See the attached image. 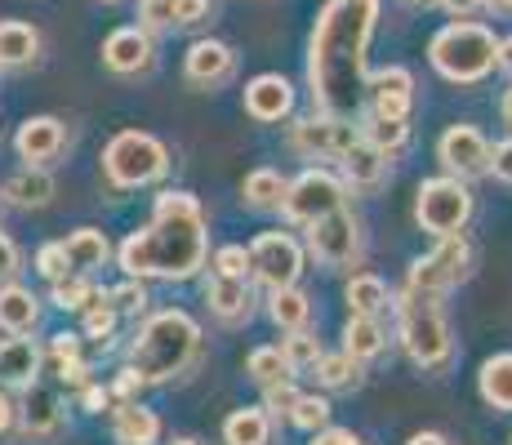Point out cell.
<instances>
[{
    "label": "cell",
    "instance_id": "6da1fadb",
    "mask_svg": "<svg viewBox=\"0 0 512 445\" xmlns=\"http://www.w3.org/2000/svg\"><path fill=\"white\" fill-rule=\"evenodd\" d=\"M379 23V0H326L308 45L312 107L326 116H357L366 103L370 36Z\"/></svg>",
    "mask_w": 512,
    "mask_h": 445
},
{
    "label": "cell",
    "instance_id": "7a4b0ae2",
    "mask_svg": "<svg viewBox=\"0 0 512 445\" xmlns=\"http://www.w3.org/2000/svg\"><path fill=\"white\" fill-rule=\"evenodd\" d=\"M205 254H210V227L201 201L192 192H161L147 227L121 241L116 263L139 281H192L205 267Z\"/></svg>",
    "mask_w": 512,
    "mask_h": 445
},
{
    "label": "cell",
    "instance_id": "3957f363",
    "mask_svg": "<svg viewBox=\"0 0 512 445\" xmlns=\"http://www.w3.org/2000/svg\"><path fill=\"white\" fill-rule=\"evenodd\" d=\"M201 325L192 321L179 308H165V312H147L134 330L130 348H125V365L139 370V379L152 388V383H170L183 379L196 361H201Z\"/></svg>",
    "mask_w": 512,
    "mask_h": 445
},
{
    "label": "cell",
    "instance_id": "277c9868",
    "mask_svg": "<svg viewBox=\"0 0 512 445\" xmlns=\"http://www.w3.org/2000/svg\"><path fill=\"white\" fill-rule=\"evenodd\" d=\"M392 312H397L401 348H406V356L423 374H441L455 361V334H450V321L441 312V299L401 290V294H392Z\"/></svg>",
    "mask_w": 512,
    "mask_h": 445
},
{
    "label": "cell",
    "instance_id": "5b68a950",
    "mask_svg": "<svg viewBox=\"0 0 512 445\" xmlns=\"http://www.w3.org/2000/svg\"><path fill=\"white\" fill-rule=\"evenodd\" d=\"M428 58H432V67H437V76H446L450 85H477L495 72L499 41L486 23L455 18V23H446L437 36H432Z\"/></svg>",
    "mask_w": 512,
    "mask_h": 445
},
{
    "label": "cell",
    "instance_id": "8992f818",
    "mask_svg": "<svg viewBox=\"0 0 512 445\" xmlns=\"http://www.w3.org/2000/svg\"><path fill=\"white\" fill-rule=\"evenodd\" d=\"M103 174L121 192H139L170 174V147L147 130H121L103 147Z\"/></svg>",
    "mask_w": 512,
    "mask_h": 445
},
{
    "label": "cell",
    "instance_id": "52a82bcc",
    "mask_svg": "<svg viewBox=\"0 0 512 445\" xmlns=\"http://www.w3.org/2000/svg\"><path fill=\"white\" fill-rule=\"evenodd\" d=\"M303 250H308V259H317V267H326V272H348V267H357L361 254H366V236H361L357 214H352L348 205H339V210L312 219L303 227Z\"/></svg>",
    "mask_w": 512,
    "mask_h": 445
},
{
    "label": "cell",
    "instance_id": "ba28073f",
    "mask_svg": "<svg viewBox=\"0 0 512 445\" xmlns=\"http://www.w3.org/2000/svg\"><path fill=\"white\" fill-rule=\"evenodd\" d=\"M472 276V245L464 232H450V236H437L432 254L410 263L406 272V290L415 294H428V299H446L450 290H459Z\"/></svg>",
    "mask_w": 512,
    "mask_h": 445
},
{
    "label": "cell",
    "instance_id": "9c48e42d",
    "mask_svg": "<svg viewBox=\"0 0 512 445\" xmlns=\"http://www.w3.org/2000/svg\"><path fill=\"white\" fill-rule=\"evenodd\" d=\"M477 201H472L468 183L455 174H437V178H423L419 192H415V223L428 236H450V232H464Z\"/></svg>",
    "mask_w": 512,
    "mask_h": 445
},
{
    "label": "cell",
    "instance_id": "30bf717a",
    "mask_svg": "<svg viewBox=\"0 0 512 445\" xmlns=\"http://www.w3.org/2000/svg\"><path fill=\"white\" fill-rule=\"evenodd\" d=\"M339 205H348V187H343L339 170H326V165H308V170H303L299 178H290V187H285L281 214H285V223L308 227L312 219H321V214L339 210Z\"/></svg>",
    "mask_w": 512,
    "mask_h": 445
},
{
    "label": "cell",
    "instance_id": "8fae6325",
    "mask_svg": "<svg viewBox=\"0 0 512 445\" xmlns=\"http://www.w3.org/2000/svg\"><path fill=\"white\" fill-rule=\"evenodd\" d=\"M250 276L263 285V290H281V285H299L303 263H308V250H303L299 236L290 232H259L250 245Z\"/></svg>",
    "mask_w": 512,
    "mask_h": 445
},
{
    "label": "cell",
    "instance_id": "7c38bea8",
    "mask_svg": "<svg viewBox=\"0 0 512 445\" xmlns=\"http://www.w3.org/2000/svg\"><path fill=\"white\" fill-rule=\"evenodd\" d=\"M361 138V130L352 125V116H326L312 112L290 121V152L308 156V161H334L343 147H352Z\"/></svg>",
    "mask_w": 512,
    "mask_h": 445
},
{
    "label": "cell",
    "instance_id": "4fadbf2b",
    "mask_svg": "<svg viewBox=\"0 0 512 445\" xmlns=\"http://www.w3.org/2000/svg\"><path fill=\"white\" fill-rule=\"evenodd\" d=\"M437 161L446 174L472 183V178L490 174V143L477 125H450V130L437 138Z\"/></svg>",
    "mask_w": 512,
    "mask_h": 445
},
{
    "label": "cell",
    "instance_id": "5bb4252c",
    "mask_svg": "<svg viewBox=\"0 0 512 445\" xmlns=\"http://www.w3.org/2000/svg\"><path fill=\"white\" fill-rule=\"evenodd\" d=\"M415 107V76L410 67H379L366 76V112L370 116H392V121H410Z\"/></svg>",
    "mask_w": 512,
    "mask_h": 445
},
{
    "label": "cell",
    "instance_id": "9a60e30c",
    "mask_svg": "<svg viewBox=\"0 0 512 445\" xmlns=\"http://www.w3.org/2000/svg\"><path fill=\"white\" fill-rule=\"evenodd\" d=\"M334 161H339V178H343L348 192H379L383 178H388V170H392V156L379 152L370 138H357V143L343 147Z\"/></svg>",
    "mask_w": 512,
    "mask_h": 445
},
{
    "label": "cell",
    "instance_id": "2e32d148",
    "mask_svg": "<svg viewBox=\"0 0 512 445\" xmlns=\"http://www.w3.org/2000/svg\"><path fill=\"white\" fill-rule=\"evenodd\" d=\"M18 432L27 441H54L63 432V401H58L54 388L27 383L23 401H18Z\"/></svg>",
    "mask_w": 512,
    "mask_h": 445
},
{
    "label": "cell",
    "instance_id": "e0dca14e",
    "mask_svg": "<svg viewBox=\"0 0 512 445\" xmlns=\"http://www.w3.org/2000/svg\"><path fill=\"white\" fill-rule=\"evenodd\" d=\"M245 116L259 125H281L294 116V85L277 72H263L245 85Z\"/></svg>",
    "mask_w": 512,
    "mask_h": 445
},
{
    "label": "cell",
    "instance_id": "ac0fdd59",
    "mask_svg": "<svg viewBox=\"0 0 512 445\" xmlns=\"http://www.w3.org/2000/svg\"><path fill=\"white\" fill-rule=\"evenodd\" d=\"M67 147V125L58 116H27L14 134V152L27 165H54Z\"/></svg>",
    "mask_w": 512,
    "mask_h": 445
},
{
    "label": "cell",
    "instance_id": "d6986e66",
    "mask_svg": "<svg viewBox=\"0 0 512 445\" xmlns=\"http://www.w3.org/2000/svg\"><path fill=\"white\" fill-rule=\"evenodd\" d=\"M152 58V32H143V27H116L103 41V67L112 76H143L152 67Z\"/></svg>",
    "mask_w": 512,
    "mask_h": 445
},
{
    "label": "cell",
    "instance_id": "ffe728a7",
    "mask_svg": "<svg viewBox=\"0 0 512 445\" xmlns=\"http://www.w3.org/2000/svg\"><path fill=\"white\" fill-rule=\"evenodd\" d=\"M232 72H236L232 45H223V41H192V45H187V58H183L187 85H196V89H219V85L232 81Z\"/></svg>",
    "mask_w": 512,
    "mask_h": 445
},
{
    "label": "cell",
    "instance_id": "44dd1931",
    "mask_svg": "<svg viewBox=\"0 0 512 445\" xmlns=\"http://www.w3.org/2000/svg\"><path fill=\"white\" fill-rule=\"evenodd\" d=\"M254 285L250 276H219L214 272L210 281H205V308L219 316L223 325H245L254 316Z\"/></svg>",
    "mask_w": 512,
    "mask_h": 445
},
{
    "label": "cell",
    "instance_id": "7402d4cb",
    "mask_svg": "<svg viewBox=\"0 0 512 445\" xmlns=\"http://www.w3.org/2000/svg\"><path fill=\"white\" fill-rule=\"evenodd\" d=\"M112 437H116V445H161V414L147 410L139 397L116 401L112 405Z\"/></svg>",
    "mask_w": 512,
    "mask_h": 445
},
{
    "label": "cell",
    "instance_id": "603a6c76",
    "mask_svg": "<svg viewBox=\"0 0 512 445\" xmlns=\"http://www.w3.org/2000/svg\"><path fill=\"white\" fill-rule=\"evenodd\" d=\"M54 192H58V183L45 165H23L14 178H5L0 201L14 205V210H45V205L54 201Z\"/></svg>",
    "mask_w": 512,
    "mask_h": 445
},
{
    "label": "cell",
    "instance_id": "cb8c5ba5",
    "mask_svg": "<svg viewBox=\"0 0 512 445\" xmlns=\"http://www.w3.org/2000/svg\"><path fill=\"white\" fill-rule=\"evenodd\" d=\"M41 325V294L18 281L0 285V330L5 334H32Z\"/></svg>",
    "mask_w": 512,
    "mask_h": 445
},
{
    "label": "cell",
    "instance_id": "d4e9b609",
    "mask_svg": "<svg viewBox=\"0 0 512 445\" xmlns=\"http://www.w3.org/2000/svg\"><path fill=\"white\" fill-rule=\"evenodd\" d=\"M41 361H45V352L36 348L27 334H9V339L0 343V379H5L9 388H27V383H36Z\"/></svg>",
    "mask_w": 512,
    "mask_h": 445
},
{
    "label": "cell",
    "instance_id": "484cf974",
    "mask_svg": "<svg viewBox=\"0 0 512 445\" xmlns=\"http://www.w3.org/2000/svg\"><path fill=\"white\" fill-rule=\"evenodd\" d=\"M477 392L495 414H512V352H495L481 361Z\"/></svg>",
    "mask_w": 512,
    "mask_h": 445
},
{
    "label": "cell",
    "instance_id": "4316f807",
    "mask_svg": "<svg viewBox=\"0 0 512 445\" xmlns=\"http://www.w3.org/2000/svg\"><path fill=\"white\" fill-rule=\"evenodd\" d=\"M383 348H388L383 316H348V325H343V352L366 365V361H379Z\"/></svg>",
    "mask_w": 512,
    "mask_h": 445
},
{
    "label": "cell",
    "instance_id": "83f0119b",
    "mask_svg": "<svg viewBox=\"0 0 512 445\" xmlns=\"http://www.w3.org/2000/svg\"><path fill=\"white\" fill-rule=\"evenodd\" d=\"M268 321L277 325L281 334L308 330V325H312V299L299 290V285H281V290H268Z\"/></svg>",
    "mask_w": 512,
    "mask_h": 445
},
{
    "label": "cell",
    "instance_id": "f1b7e54d",
    "mask_svg": "<svg viewBox=\"0 0 512 445\" xmlns=\"http://www.w3.org/2000/svg\"><path fill=\"white\" fill-rule=\"evenodd\" d=\"M223 445H272V414L263 405H241L223 419Z\"/></svg>",
    "mask_w": 512,
    "mask_h": 445
},
{
    "label": "cell",
    "instance_id": "f546056e",
    "mask_svg": "<svg viewBox=\"0 0 512 445\" xmlns=\"http://www.w3.org/2000/svg\"><path fill=\"white\" fill-rule=\"evenodd\" d=\"M285 187H290V178H285L281 170H250L241 183V201L250 205V210L259 214H281V201H285Z\"/></svg>",
    "mask_w": 512,
    "mask_h": 445
},
{
    "label": "cell",
    "instance_id": "4dcf8cb0",
    "mask_svg": "<svg viewBox=\"0 0 512 445\" xmlns=\"http://www.w3.org/2000/svg\"><path fill=\"white\" fill-rule=\"evenodd\" d=\"M63 250H67L72 272H85V276L107 267V259H112V245H107V236L98 232V227H76V232H67Z\"/></svg>",
    "mask_w": 512,
    "mask_h": 445
},
{
    "label": "cell",
    "instance_id": "1f68e13d",
    "mask_svg": "<svg viewBox=\"0 0 512 445\" xmlns=\"http://www.w3.org/2000/svg\"><path fill=\"white\" fill-rule=\"evenodd\" d=\"M41 54V32L32 23H18V18H5L0 23V67H27Z\"/></svg>",
    "mask_w": 512,
    "mask_h": 445
},
{
    "label": "cell",
    "instance_id": "d6a6232c",
    "mask_svg": "<svg viewBox=\"0 0 512 445\" xmlns=\"http://www.w3.org/2000/svg\"><path fill=\"white\" fill-rule=\"evenodd\" d=\"M343 299H348L352 316H383V312H392V290L374 272H357V276H352L348 290H343Z\"/></svg>",
    "mask_w": 512,
    "mask_h": 445
},
{
    "label": "cell",
    "instance_id": "836d02e7",
    "mask_svg": "<svg viewBox=\"0 0 512 445\" xmlns=\"http://www.w3.org/2000/svg\"><path fill=\"white\" fill-rule=\"evenodd\" d=\"M361 361L357 356H348V352H321V361H317V383L326 392H352V388H361Z\"/></svg>",
    "mask_w": 512,
    "mask_h": 445
},
{
    "label": "cell",
    "instance_id": "e575fe53",
    "mask_svg": "<svg viewBox=\"0 0 512 445\" xmlns=\"http://www.w3.org/2000/svg\"><path fill=\"white\" fill-rule=\"evenodd\" d=\"M361 138H370L379 152L397 156L410 143V121H392V116H361Z\"/></svg>",
    "mask_w": 512,
    "mask_h": 445
},
{
    "label": "cell",
    "instance_id": "d590c367",
    "mask_svg": "<svg viewBox=\"0 0 512 445\" xmlns=\"http://www.w3.org/2000/svg\"><path fill=\"white\" fill-rule=\"evenodd\" d=\"M281 356H285V365H290V374H308V370H317V361H321V339L312 330H290L281 339Z\"/></svg>",
    "mask_w": 512,
    "mask_h": 445
},
{
    "label": "cell",
    "instance_id": "8d00e7d4",
    "mask_svg": "<svg viewBox=\"0 0 512 445\" xmlns=\"http://www.w3.org/2000/svg\"><path fill=\"white\" fill-rule=\"evenodd\" d=\"M81 321H85V339L94 343H107L116 334V321H121V312L112 308V299H107V290H98L90 303L81 308Z\"/></svg>",
    "mask_w": 512,
    "mask_h": 445
},
{
    "label": "cell",
    "instance_id": "74e56055",
    "mask_svg": "<svg viewBox=\"0 0 512 445\" xmlns=\"http://www.w3.org/2000/svg\"><path fill=\"white\" fill-rule=\"evenodd\" d=\"M94 294H98V285L85 272H72V276H63V281L49 285V303H54V308H63V312H81Z\"/></svg>",
    "mask_w": 512,
    "mask_h": 445
},
{
    "label": "cell",
    "instance_id": "f35d334b",
    "mask_svg": "<svg viewBox=\"0 0 512 445\" xmlns=\"http://www.w3.org/2000/svg\"><path fill=\"white\" fill-rule=\"evenodd\" d=\"M245 374H250L259 388H268V383L290 379V365H285L281 348H254L250 356H245Z\"/></svg>",
    "mask_w": 512,
    "mask_h": 445
},
{
    "label": "cell",
    "instance_id": "ab89813d",
    "mask_svg": "<svg viewBox=\"0 0 512 445\" xmlns=\"http://www.w3.org/2000/svg\"><path fill=\"white\" fill-rule=\"evenodd\" d=\"M330 401L326 397H317V392H299V401H294V410H290V423L294 428H303V432H317V428H326L330 423Z\"/></svg>",
    "mask_w": 512,
    "mask_h": 445
},
{
    "label": "cell",
    "instance_id": "60d3db41",
    "mask_svg": "<svg viewBox=\"0 0 512 445\" xmlns=\"http://www.w3.org/2000/svg\"><path fill=\"white\" fill-rule=\"evenodd\" d=\"M107 299H112V308L121 316H143L147 303H152V294H147V281H139V276H125L116 290H107Z\"/></svg>",
    "mask_w": 512,
    "mask_h": 445
},
{
    "label": "cell",
    "instance_id": "b9f144b4",
    "mask_svg": "<svg viewBox=\"0 0 512 445\" xmlns=\"http://www.w3.org/2000/svg\"><path fill=\"white\" fill-rule=\"evenodd\" d=\"M36 272H41L49 285L63 281V276H72V263H67L63 241H49V245H41V250H36Z\"/></svg>",
    "mask_w": 512,
    "mask_h": 445
},
{
    "label": "cell",
    "instance_id": "7bdbcfd3",
    "mask_svg": "<svg viewBox=\"0 0 512 445\" xmlns=\"http://www.w3.org/2000/svg\"><path fill=\"white\" fill-rule=\"evenodd\" d=\"M294 401H299V383H294V374H290V379L268 383V388H263V410H268L272 419H277V414H285V419H290Z\"/></svg>",
    "mask_w": 512,
    "mask_h": 445
},
{
    "label": "cell",
    "instance_id": "ee69618b",
    "mask_svg": "<svg viewBox=\"0 0 512 445\" xmlns=\"http://www.w3.org/2000/svg\"><path fill=\"white\" fill-rule=\"evenodd\" d=\"M139 27L143 32H170L174 23V0H139Z\"/></svg>",
    "mask_w": 512,
    "mask_h": 445
},
{
    "label": "cell",
    "instance_id": "f6af8a7d",
    "mask_svg": "<svg viewBox=\"0 0 512 445\" xmlns=\"http://www.w3.org/2000/svg\"><path fill=\"white\" fill-rule=\"evenodd\" d=\"M214 272L219 276H250V250H245V245H223V250H214Z\"/></svg>",
    "mask_w": 512,
    "mask_h": 445
},
{
    "label": "cell",
    "instance_id": "bcb514c9",
    "mask_svg": "<svg viewBox=\"0 0 512 445\" xmlns=\"http://www.w3.org/2000/svg\"><path fill=\"white\" fill-rule=\"evenodd\" d=\"M143 388H147V383L139 379V370H134V365H125V370L116 374L112 383H107V392H112V405H116V401H134Z\"/></svg>",
    "mask_w": 512,
    "mask_h": 445
},
{
    "label": "cell",
    "instance_id": "7dc6e473",
    "mask_svg": "<svg viewBox=\"0 0 512 445\" xmlns=\"http://www.w3.org/2000/svg\"><path fill=\"white\" fill-rule=\"evenodd\" d=\"M23 272V254H18V241L9 232H0V285L14 281Z\"/></svg>",
    "mask_w": 512,
    "mask_h": 445
},
{
    "label": "cell",
    "instance_id": "c3c4849f",
    "mask_svg": "<svg viewBox=\"0 0 512 445\" xmlns=\"http://www.w3.org/2000/svg\"><path fill=\"white\" fill-rule=\"evenodd\" d=\"M210 18V0H174V23L179 27H201Z\"/></svg>",
    "mask_w": 512,
    "mask_h": 445
},
{
    "label": "cell",
    "instance_id": "681fc988",
    "mask_svg": "<svg viewBox=\"0 0 512 445\" xmlns=\"http://www.w3.org/2000/svg\"><path fill=\"white\" fill-rule=\"evenodd\" d=\"M308 445H370L366 437H361V432H352V428H317L312 432V441Z\"/></svg>",
    "mask_w": 512,
    "mask_h": 445
},
{
    "label": "cell",
    "instance_id": "f907efd6",
    "mask_svg": "<svg viewBox=\"0 0 512 445\" xmlns=\"http://www.w3.org/2000/svg\"><path fill=\"white\" fill-rule=\"evenodd\" d=\"M76 356H81V339H76V334H54V339H49V361L54 365H67V361H76Z\"/></svg>",
    "mask_w": 512,
    "mask_h": 445
},
{
    "label": "cell",
    "instance_id": "816d5d0a",
    "mask_svg": "<svg viewBox=\"0 0 512 445\" xmlns=\"http://www.w3.org/2000/svg\"><path fill=\"white\" fill-rule=\"evenodd\" d=\"M490 174H495L499 183L512 187V138H504V143L490 147Z\"/></svg>",
    "mask_w": 512,
    "mask_h": 445
},
{
    "label": "cell",
    "instance_id": "f5cc1de1",
    "mask_svg": "<svg viewBox=\"0 0 512 445\" xmlns=\"http://www.w3.org/2000/svg\"><path fill=\"white\" fill-rule=\"evenodd\" d=\"M81 410H85V414L112 410V392H107L103 383H85V388H81Z\"/></svg>",
    "mask_w": 512,
    "mask_h": 445
},
{
    "label": "cell",
    "instance_id": "db71d44e",
    "mask_svg": "<svg viewBox=\"0 0 512 445\" xmlns=\"http://www.w3.org/2000/svg\"><path fill=\"white\" fill-rule=\"evenodd\" d=\"M14 428H18V401L0 388V437H9Z\"/></svg>",
    "mask_w": 512,
    "mask_h": 445
},
{
    "label": "cell",
    "instance_id": "11a10c76",
    "mask_svg": "<svg viewBox=\"0 0 512 445\" xmlns=\"http://www.w3.org/2000/svg\"><path fill=\"white\" fill-rule=\"evenodd\" d=\"M446 14H455V18H472L477 9H486V0H437Z\"/></svg>",
    "mask_w": 512,
    "mask_h": 445
},
{
    "label": "cell",
    "instance_id": "9f6ffc18",
    "mask_svg": "<svg viewBox=\"0 0 512 445\" xmlns=\"http://www.w3.org/2000/svg\"><path fill=\"white\" fill-rule=\"evenodd\" d=\"M406 445H450V437L446 432H415Z\"/></svg>",
    "mask_w": 512,
    "mask_h": 445
},
{
    "label": "cell",
    "instance_id": "6f0895ef",
    "mask_svg": "<svg viewBox=\"0 0 512 445\" xmlns=\"http://www.w3.org/2000/svg\"><path fill=\"white\" fill-rule=\"evenodd\" d=\"M499 72H508L512 76V36H504V41H499Z\"/></svg>",
    "mask_w": 512,
    "mask_h": 445
},
{
    "label": "cell",
    "instance_id": "680465c9",
    "mask_svg": "<svg viewBox=\"0 0 512 445\" xmlns=\"http://www.w3.org/2000/svg\"><path fill=\"white\" fill-rule=\"evenodd\" d=\"M499 116H504V125L512 130V89H504V98H499Z\"/></svg>",
    "mask_w": 512,
    "mask_h": 445
},
{
    "label": "cell",
    "instance_id": "91938a15",
    "mask_svg": "<svg viewBox=\"0 0 512 445\" xmlns=\"http://www.w3.org/2000/svg\"><path fill=\"white\" fill-rule=\"evenodd\" d=\"M486 9L499 18H512V0H486Z\"/></svg>",
    "mask_w": 512,
    "mask_h": 445
},
{
    "label": "cell",
    "instance_id": "94428289",
    "mask_svg": "<svg viewBox=\"0 0 512 445\" xmlns=\"http://www.w3.org/2000/svg\"><path fill=\"white\" fill-rule=\"evenodd\" d=\"M401 5H410V9H428V5H437V0H401Z\"/></svg>",
    "mask_w": 512,
    "mask_h": 445
},
{
    "label": "cell",
    "instance_id": "6125c7cd",
    "mask_svg": "<svg viewBox=\"0 0 512 445\" xmlns=\"http://www.w3.org/2000/svg\"><path fill=\"white\" fill-rule=\"evenodd\" d=\"M170 445H205V441H201V437H174Z\"/></svg>",
    "mask_w": 512,
    "mask_h": 445
},
{
    "label": "cell",
    "instance_id": "be15d7a7",
    "mask_svg": "<svg viewBox=\"0 0 512 445\" xmlns=\"http://www.w3.org/2000/svg\"><path fill=\"white\" fill-rule=\"evenodd\" d=\"M103 5H121V0H103Z\"/></svg>",
    "mask_w": 512,
    "mask_h": 445
},
{
    "label": "cell",
    "instance_id": "e7e4bbea",
    "mask_svg": "<svg viewBox=\"0 0 512 445\" xmlns=\"http://www.w3.org/2000/svg\"><path fill=\"white\" fill-rule=\"evenodd\" d=\"M0 205H5V201H0Z\"/></svg>",
    "mask_w": 512,
    "mask_h": 445
}]
</instances>
